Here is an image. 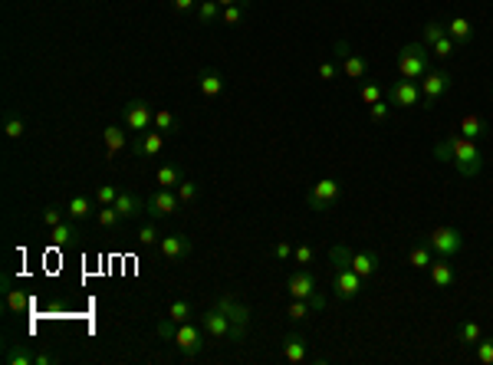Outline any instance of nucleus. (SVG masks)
Listing matches in <instances>:
<instances>
[{"label": "nucleus", "mask_w": 493, "mask_h": 365, "mask_svg": "<svg viewBox=\"0 0 493 365\" xmlns=\"http://www.w3.org/2000/svg\"><path fill=\"white\" fill-rule=\"evenodd\" d=\"M336 60L342 63V73L349 76V79H355V83H362V79L368 76V60L349 50L345 40H336Z\"/></svg>", "instance_id": "nucleus-13"}, {"label": "nucleus", "mask_w": 493, "mask_h": 365, "mask_svg": "<svg viewBox=\"0 0 493 365\" xmlns=\"http://www.w3.org/2000/svg\"><path fill=\"white\" fill-rule=\"evenodd\" d=\"M457 50H460V46H457L454 40L444 33V37L438 40L434 46H431V56H438V60H451V56H457Z\"/></svg>", "instance_id": "nucleus-40"}, {"label": "nucleus", "mask_w": 493, "mask_h": 365, "mask_svg": "<svg viewBox=\"0 0 493 365\" xmlns=\"http://www.w3.org/2000/svg\"><path fill=\"white\" fill-rule=\"evenodd\" d=\"M313 257H316V253H313V247H309V244H296V247H293V264L309 266V264H313Z\"/></svg>", "instance_id": "nucleus-48"}, {"label": "nucleus", "mask_w": 493, "mask_h": 365, "mask_svg": "<svg viewBox=\"0 0 493 365\" xmlns=\"http://www.w3.org/2000/svg\"><path fill=\"white\" fill-rule=\"evenodd\" d=\"M447 145H451V164L464 178H477L483 168V151L477 148V142L464 139V135H447Z\"/></svg>", "instance_id": "nucleus-3"}, {"label": "nucleus", "mask_w": 493, "mask_h": 365, "mask_svg": "<svg viewBox=\"0 0 493 365\" xmlns=\"http://www.w3.org/2000/svg\"><path fill=\"white\" fill-rule=\"evenodd\" d=\"M349 266H352L362 280H372L381 270V257H379V251H352Z\"/></svg>", "instance_id": "nucleus-17"}, {"label": "nucleus", "mask_w": 493, "mask_h": 365, "mask_svg": "<svg viewBox=\"0 0 493 365\" xmlns=\"http://www.w3.org/2000/svg\"><path fill=\"white\" fill-rule=\"evenodd\" d=\"M119 194H122V191L115 188V185H99V188H96V207H99V204H115Z\"/></svg>", "instance_id": "nucleus-47"}, {"label": "nucleus", "mask_w": 493, "mask_h": 365, "mask_svg": "<svg viewBox=\"0 0 493 365\" xmlns=\"http://www.w3.org/2000/svg\"><path fill=\"white\" fill-rule=\"evenodd\" d=\"M247 17H250V3H247V0H241V3H230V7H224V10H220V24H224V26H241Z\"/></svg>", "instance_id": "nucleus-30"}, {"label": "nucleus", "mask_w": 493, "mask_h": 365, "mask_svg": "<svg viewBox=\"0 0 493 365\" xmlns=\"http://www.w3.org/2000/svg\"><path fill=\"white\" fill-rule=\"evenodd\" d=\"M96 221H99V227L102 230H109V234H119V227L126 224L112 204H99V207H96Z\"/></svg>", "instance_id": "nucleus-28"}, {"label": "nucleus", "mask_w": 493, "mask_h": 365, "mask_svg": "<svg viewBox=\"0 0 493 365\" xmlns=\"http://www.w3.org/2000/svg\"><path fill=\"white\" fill-rule=\"evenodd\" d=\"M122 122H126L128 132H148V128H155V109L152 102L145 99H132L126 102V109H122Z\"/></svg>", "instance_id": "nucleus-10"}, {"label": "nucleus", "mask_w": 493, "mask_h": 365, "mask_svg": "<svg viewBox=\"0 0 493 365\" xmlns=\"http://www.w3.org/2000/svg\"><path fill=\"white\" fill-rule=\"evenodd\" d=\"M283 359L293 365L306 362V359H309V342H306V336H300V332L283 336Z\"/></svg>", "instance_id": "nucleus-20"}, {"label": "nucleus", "mask_w": 493, "mask_h": 365, "mask_svg": "<svg viewBox=\"0 0 493 365\" xmlns=\"http://www.w3.org/2000/svg\"><path fill=\"white\" fill-rule=\"evenodd\" d=\"M181 181H184V168H181V164H162V168L155 171V185H158V188L178 191Z\"/></svg>", "instance_id": "nucleus-24"}, {"label": "nucleus", "mask_w": 493, "mask_h": 365, "mask_svg": "<svg viewBox=\"0 0 493 365\" xmlns=\"http://www.w3.org/2000/svg\"><path fill=\"white\" fill-rule=\"evenodd\" d=\"M3 359H7V365H33V353L26 346H17V342H7Z\"/></svg>", "instance_id": "nucleus-33"}, {"label": "nucleus", "mask_w": 493, "mask_h": 365, "mask_svg": "<svg viewBox=\"0 0 493 365\" xmlns=\"http://www.w3.org/2000/svg\"><path fill=\"white\" fill-rule=\"evenodd\" d=\"M3 300H7V309L10 313H26L30 309V296L24 290H13L10 277H3Z\"/></svg>", "instance_id": "nucleus-27"}, {"label": "nucleus", "mask_w": 493, "mask_h": 365, "mask_svg": "<svg viewBox=\"0 0 493 365\" xmlns=\"http://www.w3.org/2000/svg\"><path fill=\"white\" fill-rule=\"evenodd\" d=\"M201 326H204V332H207L211 339L224 342V346H227V342H230V346H237V342L247 339V329L234 326V323H230V319L220 313L217 306H211V309H204V313H201Z\"/></svg>", "instance_id": "nucleus-4"}, {"label": "nucleus", "mask_w": 493, "mask_h": 365, "mask_svg": "<svg viewBox=\"0 0 493 365\" xmlns=\"http://www.w3.org/2000/svg\"><path fill=\"white\" fill-rule=\"evenodd\" d=\"M220 7H230V3H241V0H217Z\"/></svg>", "instance_id": "nucleus-53"}, {"label": "nucleus", "mask_w": 493, "mask_h": 365, "mask_svg": "<svg viewBox=\"0 0 493 365\" xmlns=\"http://www.w3.org/2000/svg\"><path fill=\"white\" fill-rule=\"evenodd\" d=\"M451 83H454V76L447 73V69H428V73L421 76V96H424V109H434L438 102H441V96L451 89Z\"/></svg>", "instance_id": "nucleus-9"}, {"label": "nucleus", "mask_w": 493, "mask_h": 365, "mask_svg": "<svg viewBox=\"0 0 493 365\" xmlns=\"http://www.w3.org/2000/svg\"><path fill=\"white\" fill-rule=\"evenodd\" d=\"M474 359L481 365H493V336L490 339H481L477 342V349H474Z\"/></svg>", "instance_id": "nucleus-45"}, {"label": "nucleus", "mask_w": 493, "mask_h": 365, "mask_svg": "<svg viewBox=\"0 0 493 365\" xmlns=\"http://www.w3.org/2000/svg\"><path fill=\"white\" fill-rule=\"evenodd\" d=\"M220 3L217 0H198V10H194V17L201 20V26H211V24H217L220 20Z\"/></svg>", "instance_id": "nucleus-32"}, {"label": "nucleus", "mask_w": 493, "mask_h": 365, "mask_svg": "<svg viewBox=\"0 0 493 365\" xmlns=\"http://www.w3.org/2000/svg\"><path fill=\"white\" fill-rule=\"evenodd\" d=\"M428 277L438 290H451L457 283V273H454V266L447 264V257H434V264L428 266Z\"/></svg>", "instance_id": "nucleus-19"}, {"label": "nucleus", "mask_w": 493, "mask_h": 365, "mask_svg": "<svg viewBox=\"0 0 493 365\" xmlns=\"http://www.w3.org/2000/svg\"><path fill=\"white\" fill-rule=\"evenodd\" d=\"M191 251H194V247H191L188 234H168V237H162V244H158V253H162L164 264H178V260H184Z\"/></svg>", "instance_id": "nucleus-16"}, {"label": "nucleus", "mask_w": 493, "mask_h": 365, "mask_svg": "<svg viewBox=\"0 0 493 365\" xmlns=\"http://www.w3.org/2000/svg\"><path fill=\"white\" fill-rule=\"evenodd\" d=\"M286 293H290L293 300L313 303V309H316V313H322V309L329 306L326 296H319L316 293V277L309 273V266H296L290 277H286Z\"/></svg>", "instance_id": "nucleus-5"}, {"label": "nucleus", "mask_w": 493, "mask_h": 365, "mask_svg": "<svg viewBox=\"0 0 493 365\" xmlns=\"http://www.w3.org/2000/svg\"><path fill=\"white\" fill-rule=\"evenodd\" d=\"M388 112H392V102L388 99H379L368 105V119H372L375 126H385V122H388Z\"/></svg>", "instance_id": "nucleus-43"}, {"label": "nucleus", "mask_w": 493, "mask_h": 365, "mask_svg": "<svg viewBox=\"0 0 493 365\" xmlns=\"http://www.w3.org/2000/svg\"><path fill=\"white\" fill-rule=\"evenodd\" d=\"M457 342L460 346H477V342L483 339V329H481V323H474V319H464V323H457Z\"/></svg>", "instance_id": "nucleus-29"}, {"label": "nucleus", "mask_w": 493, "mask_h": 365, "mask_svg": "<svg viewBox=\"0 0 493 365\" xmlns=\"http://www.w3.org/2000/svg\"><path fill=\"white\" fill-rule=\"evenodd\" d=\"M447 37L454 40L457 46H467L470 40H474V24H470L467 17H451L447 20Z\"/></svg>", "instance_id": "nucleus-23"}, {"label": "nucleus", "mask_w": 493, "mask_h": 365, "mask_svg": "<svg viewBox=\"0 0 493 365\" xmlns=\"http://www.w3.org/2000/svg\"><path fill=\"white\" fill-rule=\"evenodd\" d=\"M128 148H132V155H139V158H158V155L164 151V132H158V128L139 132Z\"/></svg>", "instance_id": "nucleus-14"}, {"label": "nucleus", "mask_w": 493, "mask_h": 365, "mask_svg": "<svg viewBox=\"0 0 493 365\" xmlns=\"http://www.w3.org/2000/svg\"><path fill=\"white\" fill-rule=\"evenodd\" d=\"M428 244L431 251H434V257H460L464 253V234L457 230V227H434L428 234Z\"/></svg>", "instance_id": "nucleus-7"}, {"label": "nucleus", "mask_w": 493, "mask_h": 365, "mask_svg": "<svg viewBox=\"0 0 493 365\" xmlns=\"http://www.w3.org/2000/svg\"><path fill=\"white\" fill-rule=\"evenodd\" d=\"M181 207V198L178 191H168V188H155L148 198H145V211L152 214V221H162V217H171Z\"/></svg>", "instance_id": "nucleus-12"}, {"label": "nucleus", "mask_w": 493, "mask_h": 365, "mask_svg": "<svg viewBox=\"0 0 493 365\" xmlns=\"http://www.w3.org/2000/svg\"><path fill=\"white\" fill-rule=\"evenodd\" d=\"M431 69V53L424 43H405L398 53V76L401 79H421Z\"/></svg>", "instance_id": "nucleus-6"}, {"label": "nucleus", "mask_w": 493, "mask_h": 365, "mask_svg": "<svg viewBox=\"0 0 493 365\" xmlns=\"http://www.w3.org/2000/svg\"><path fill=\"white\" fill-rule=\"evenodd\" d=\"M168 319H171V323H188L191 316H194V306H191L188 300H171L168 303Z\"/></svg>", "instance_id": "nucleus-34"}, {"label": "nucleus", "mask_w": 493, "mask_h": 365, "mask_svg": "<svg viewBox=\"0 0 493 365\" xmlns=\"http://www.w3.org/2000/svg\"><path fill=\"white\" fill-rule=\"evenodd\" d=\"M102 142H105V151L109 155H119V151L126 148V145H132L126 135V128L122 126H109V128H102Z\"/></svg>", "instance_id": "nucleus-26"}, {"label": "nucleus", "mask_w": 493, "mask_h": 365, "mask_svg": "<svg viewBox=\"0 0 493 365\" xmlns=\"http://www.w3.org/2000/svg\"><path fill=\"white\" fill-rule=\"evenodd\" d=\"M349 257L352 251L345 247V244H336L332 251H329V260H332V290H336V300H355L362 287H365V280L355 273L352 266H349Z\"/></svg>", "instance_id": "nucleus-2"}, {"label": "nucleus", "mask_w": 493, "mask_h": 365, "mask_svg": "<svg viewBox=\"0 0 493 365\" xmlns=\"http://www.w3.org/2000/svg\"><path fill=\"white\" fill-rule=\"evenodd\" d=\"M339 69H342L339 63H332V60H326V63H319V79H322V83H332V79L339 76Z\"/></svg>", "instance_id": "nucleus-49"}, {"label": "nucleus", "mask_w": 493, "mask_h": 365, "mask_svg": "<svg viewBox=\"0 0 493 365\" xmlns=\"http://www.w3.org/2000/svg\"><path fill=\"white\" fill-rule=\"evenodd\" d=\"M444 33H447V24H438V20H428V24H424V30H421V43H424V46H434V43H438V40L444 37Z\"/></svg>", "instance_id": "nucleus-38"}, {"label": "nucleus", "mask_w": 493, "mask_h": 365, "mask_svg": "<svg viewBox=\"0 0 493 365\" xmlns=\"http://www.w3.org/2000/svg\"><path fill=\"white\" fill-rule=\"evenodd\" d=\"M63 217H66V204L60 207V204H50L43 214H40V224L43 227H56V224H63Z\"/></svg>", "instance_id": "nucleus-44"}, {"label": "nucleus", "mask_w": 493, "mask_h": 365, "mask_svg": "<svg viewBox=\"0 0 493 365\" xmlns=\"http://www.w3.org/2000/svg\"><path fill=\"white\" fill-rule=\"evenodd\" d=\"M388 102L398 105V109H415V105H424V96H421V86L415 79H401L398 76L388 86Z\"/></svg>", "instance_id": "nucleus-11"}, {"label": "nucleus", "mask_w": 493, "mask_h": 365, "mask_svg": "<svg viewBox=\"0 0 493 365\" xmlns=\"http://www.w3.org/2000/svg\"><path fill=\"white\" fill-rule=\"evenodd\" d=\"M194 86H198V92H201L204 99H217V96L224 92V76L217 73L214 66H204L201 73H198V83H194Z\"/></svg>", "instance_id": "nucleus-18"}, {"label": "nucleus", "mask_w": 493, "mask_h": 365, "mask_svg": "<svg viewBox=\"0 0 493 365\" xmlns=\"http://www.w3.org/2000/svg\"><path fill=\"white\" fill-rule=\"evenodd\" d=\"M171 10L175 13H191V10H198V0H171Z\"/></svg>", "instance_id": "nucleus-51"}, {"label": "nucleus", "mask_w": 493, "mask_h": 365, "mask_svg": "<svg viewBox=\"0 0 493 365\" xmlns=\"http://www.w3.org/2000/svg\"><path fill=\"white\" fill-rule=\"evenodd\" d=\"M3 135L10 142H20L26 135V122L20 115H7V122H3Z\"/></svg>", "instance_id": "nucleus-41"}, {"label": "nucleus", "mask_w": 493, "mask_h": 365, "mask_svg": "<svg viewBox=\"0 0 493 365\" xmlns=\"http://www.w3.org/2000/svg\"><path fill=\"white\" fill-rule=\"evenodd\" d=\"M309 313H316V309H313V303L293 300V296H290V303H286V316H290L293 323H303V319H309Z\"/></svg>", "instance_id": "nucleus-37"}, {"label": "nucleus", "mask_w": 493, "mask_h": 365, "mask_svg": "<svg viewBox=\"0 0 493 365\" xmlns=\"http://www.w3.org/2000/svg\"><path fill=\"white\" fill-rule=\"evenodd\" d=\"M155 128L158 132H178V115L171 112V109H155Z\"/></svg>", "instance_id": "nucleus-39"}, {"label": "nucleus", "mask_w": 493, "mask_h": 365, "mask_svg": "<svg viewBox=\"0 0 493 365\" xmlns=\"http://www.w3.org/2000/svg\"><path fill=\"white\" fill-rule=\"evenodd\" d=\"M135 244H139L141 251H148V247H158V244H162V234H158V227H155V224L139 227V234H135Z\"/></svg>", "instance_id": "nucleus-36"}, {"label": "nucleus", "mask_w": 493, "mask_h": 365, "mask_svg": "<svg viewBox=\"0 0 493 365\" xmlns=\"http://www.w3.org/2000/svg\"><path fill=\"white\" fill-rule=\"evenodd\" d=\"M460 135H464V139H470V142H477V139H483V135H490V126L483 122L481 115L467 112L464 119H460Z\"/></svg>", "instance_id": "nucleus-25"}, {"label": "nucleus", "mask_w": 493, "mask_h": 365, "mask_svg": "<svg viewBox=\"0 0 493 365\" xmlns=\"http://www.w3.org/2000/svg\"><path fill=\"white\" fill-rule=\"evenodd\" d=\"M73 237H76V227H73V221H63V224L50 227V240L56 244V247H66Z\"/></svg>", "instance_id": "nucleus-35"}, {"label": "nucleus", "mask_w": 493, "mask_h": 365, "mask_svg": "<svg viewBox=\"0 0 493 365\" xmlns=\"http://www.w3.org/2000/svg\"><path fill=\"white\" fill-rule=\"evenodd\" d=\"M112 207L119 211V217H122V221H135V217H139L141 211H145V198L132 194V191H122V194L115 198Z\"/></svg>", "instance_id": "nucleus-21"}, {"label": "nucleus", "mask_w": 493, "mask_h": 365, "mask_svg": "<svg viewBox=\"0 0 493 365\" xmlns=\"http://www.w3.org/2000/svg\"><path fill=\"white\" fill-rule=\"evenodd\" d=\"M339 198H342V181H336V178H322V181H316V185L309 188V194H306L309 207H313V211H319V214L332 211Z\"/></svg>", "instance_id": "nucleus-8"}, {"label": "nucleus", "mask_w": 493, "mask_h": 365, "mask_svg": "<svg viewBox=\"0 0 493 365\" xmlns=\"http://www.w3.org/2000/svg\"><path fill=\"white\" fill-rule=\"evenodd\" d=\"M178 198H181V204H188L191 207V204H198V198H201V188H198L191 178H184V181L178 185Z\"/></svg>", "instance_id": "nucleus-42"}, {"label": "nucleus", "mask_w": 493, "mask_h": 365, "mask_svg": "<svg viewBox=\"0 0 493 365\" xmlns=\"http://www.w3.org/2000/svg\"><path fill=\"white\" fill-rule=\"evenodd\" d=\"M53 362H56L53 353H33V365H53Z\"/></svg>", "instance_id": "nucleus-52"}, {"label": "nucleus", "mask_w": 493, "mask_h": 365, "mask_svg": "<svg viewBox=\"0 0 493 365\" xmlns=\"http://www.w3.org/2000/svg\"><path fill=\"white\" fill-rule=\"evenodd\" d=\"M358 96H362V102H365V105H372V102H379L385 92H381L379 83H362V86H358Z\"/></svg>", "instance_id": "nucleus-46"}, {"label": "nucleus", "mask_w": 493, "mask_h": 365, "mask_svg": "<svg viewBox=\"0 0 493 365\" xmlns=\"http://www.w3.org/2000/svg\"><path fill=\"white\" fill-rule=\"evenodd\" d=\"M155 336L164 342H171L181 355H188V359H194V355H201L204 353V326H194V323H171L168 316H164L162 323L155 326Z\"/></svg>", "instance_id": "nucleus-1"}, {"label": "nucleus", "mask_w": 493, "mask_h": 365, "mask_svg": "<svg viewBox=\"0 0 493 365\" xmlns=\"http://www.w3.org/2000/svg\"><path fill=\"white\" fill-rule=\"evenodd\" d=\"M408 264L415 266V270H428V266L434 264V251H431L428 240H424V244H415V247L408 251Z\"/></svg>", "instance_id": "nucleus-31"}, {"label": "nucleus", "mask_w": 493, "mask_h": 365, "mask_svg": "<svg viewBox=\"0 0 493 365\" xmlns=\"http://www.w3.org/2000/svg\"><path fill=\"white\" fill-rule=\"evenodd\" d=\"M214 306H217V309H220L224 316H227L234 326H243V329L250 326V306H247V303H241L237 296H234V293H220Z\"/></svg>", "instance_id": "nucleus-15"}, {"label": "nucleus", "mask_w": 493, "mask_h": 365, "mask_svg": "<svg viewBox=\"0 0 493 365\" xmlns=\"http://www.w3.org/2000/svg\"><path fill=\"white\" fill-rule=\"evenodd\" d=\"M96 214V198H86V194H73L66 201V217L69 221H86V217Z\"/></svg>", "instance_id": "nucleus-22"}, {"label": "nucleus", "mask_w": 493, "mask_h": 365, "mask_svg": "<svg viewBox=\"0 0 493 365\" xmlns=\"http://www.w3.org/2000/svg\"><path fill=\"white\" fill-rule=\"evenodd\" d=\"M273 257H277V260H293V244L290 240H279L277 247H273Z\"/></svg>", "instance_id": "nucleus-50"}]
</instances>
